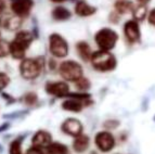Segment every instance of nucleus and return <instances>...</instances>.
Wrapping results in <instances>:
<instances>
[{"instance_id":"1","label":"nucleus","mask_w":155,"mask_h":154,"mask_svg":"<svg viewBox=\"0 0 155 154\" xmlns=\"http://www.w3.org/2000/svg\"><path fill=\"white\" fill-rule=\"evenodd\" d=\"M90 61L92 66L100 72L113 71L117 64L116 58L114 57V54H112L110 51H104V50L93 52Z\"/></svg>"},{"instance_id":"2","label":"nucleus","mask_w":155,"mask_h":154,"mask_svg":"<svg viewBox=\"0 0 155 154\" xmlns=\"http://www.w3.org/2000/svg\"><path fill=\"white\" fill-rule=\"evenodd\" d=\"M94 40L100 50L110 51L116 45L117 40H118V35L116 32L111 28H102L96 34Z\"/></svg>"},{"instance_id":"3","label":"nucleus","mask_w":155,"mask_h":154,"mask_svg":"<svg viewBox=\"0 0 155 154\" xmlns=\"http://www.w3.org/2000/svg\"><path fill=\"white\" fill-rule=\"evenodd\" d=\"M59 72L60 75L68 82H75L80 77H83L81 65L75 61H64L63 63H61L59 67Z\"/></svg>"},{"instance_id":"4","label":"nucleus","mask_w":155,"mask_h":154,"mask_svg":"<svg viewBox=\"0 0 155 154\" xmlns=\"http://www.w3.org/2000/svg\"><path fill=\"white\" fill-rule=\"evenodd\" d=\"M49 48L52 55L57 58H64L68 53V46L65 39L59 34H52L49 38Z\"/></svg>"},{"instance_id":"5","label":"nucleus","mask_w":155,"mask_h":154,"mask_svg":"<svg viewBox=\"0 0 155 154\" xmlns=\"http://www.w3.org/2000/svg\"><path fill=\"white\" fill-rule=\"evenodd\" d=\"M21 75L25 79H35L41 72V66L38 61L31 59H25L21 63Z\"/></svg>"},{"instance_id":"6","label":"nucleus","mask_w":155,"mask_h":154,"mask_svg":"<svg viewBox=\"0 0 155 154\" xmlns=\"http://www.w3.org/2000/svg\"><path fill=\"white\" fill-rule=\"evenodd\" d=\"M94 143L102 152H109L115 146V138L109 131H100L94 138Z\"/></svg>"},{"instance_id":"7","label":"nucleus","mask_w":155,"mask_h":154,"mask_svg":"<svg viewBox=\"0 0 155 154\" xmlns=\"http://www.w3.org/2000/svg\"><path fill=\"white\" fill-rule=\"evenodd\" d=\"M124 34L128 42L130 44H136L140 40L141 37V32L138 25V22L136 20L127 21L124 25Z\"/></svg>"},{"instance_id":"8","label":"nucleus","mask_w":155,"mask_h":154,"mask_svg":"<svg viewBox=\"0 0 155 154\" xmlns=\"http://www.w3.org/2000/svg\"><path fill=\"white\" fill-rule=\"evenodd\" d=\"M62 131L64 134L70 135L73 137H77L81 135L83 131V125L78 119L75 118H68L62 124Z\"/></svg>"},{"instance_id":"9","label":"nucleus","mask_w":155,"mask_h":154,"mask_svg":"<svg viewBox=\"0 0 155 154\" xmlns=\"http://www.w3.org/2000/svg\"><path fill=\"white\" fill-rule=\"evenodd\" d=\"M33 7V0H12L11 2V9L15 15L25 16L29 13Z\"/></svg>"},{"instance_id":"10","label":"nucleus","mask_w":155,"mask_h":154,"mask_svg":"<svg viewBox=\"0 0 155 154\" xmlns=\"http://www.w3.org/2000/svg\"><path fill=\"white\" fill-rule=\"evenodd\" d=\"M68 85L64 82H48L46 86V91L55 97H64L68 95Z\"/></svg>"},{"instance_id":"11","label":"nucleus","mask_w":155,"mask_h":154,"mask_svg":"<svg viewBox=\"0 0 155 154\" xmlns=\"http://www.w3.org/2000/svg\"><path fill=\"white\" fill-rule=\"evenodd\" d=\"M31 143H33L34 146H37V148H40V149L48 148L51 144V135L48 131L45 130L37 131L36 134L34 135Z\"/></svg>"},{"instance_id":"12","label":"nucleus","mask_w":155,"mask_h":154,"mask_svg":"<svg viewBox=\"0 0 155 154\" xmlns=\"http://www.w3.org/2000/svg\"><path fill=\"white\" fill-rule=\"evenodd\" d=\"M31 40H33V37H31V34L29 32H20V33L16 34L15 38H14V42L16 45H18L20 47L26 49L28 48L31 44Z\"/></svg>"},{"instance_id":"13","label":"nucleus","mask_w":155,"mask_h":154,"mask_svg":"<svg viewBox=\"0 0 155 154\" xmlns=\"http://www.w3.org/2000/svg\"><path fill=\"white\" fill-rule=\"evenodd\" d=\"M89 140L88 136L86 135H79V136L75 137V140L73 142V149L75 150L78 153H81V152H85L86 150L88 149L89 146Z\"/></svg>"},{"instance_id":"14","label":"nucleus","mask_w":155,"mask_h":154,"mask_svg":"<svg viewBox=\"0 0 155 154\" xmlns=\"http://www.w3.org/2000/svg\"><path fill=\"white\" fill-rule=\"evenodd\" d=\"M76 49H77V53L80 57V59H83L84 61H89L91 60L92 57V50H91L90 46H89L86 41H79L77 45H76Z\"/></svg>"},{"instance_id":"15","label":"nucleus","mask_w":155,"mask_h":154,"mask_svg":"<svg viewBox=\"0 0 155 154\" xmlns=\"http://www.w3.org/2000/svg\"><path fill=\"white\" fill-rule=\"evenodd\" d=\"M75 12L79 16H89L96 13V8L89 5L86 1H78L75 5Z\"/></svg>"},{"instance_id":"16","label":"nucleus","mask_w":155,"mask_h":154,"mask_svg":"<svg viewBox=\"0 0 155 154\" xmlns=\"http://www.w3.org/2000/svg\"><path fill=\"white\" fill-rule=\"evenodd\" d=\"M115 11L118 14H126V13L132 12L134 5L130 0H117L115 5Z\"/></svg>"},{"instance_id":"17","label":"nucleus","mask_w":155,"mask_h":154,"mask_svg":"<svg viewBox=\"0 0 155 154\" xmlns=\"http://www.w3.org/2000/svg\"><path fill=\"white\" fill-rule=\"evenodd\" d=\"M83 103L80 100L77 99H71V100H66L63 102L62 108L66 111H71V112H75L78 113L80 111L83 110Z\"/></svg>"},{"instance_id":"18","label":"nucleus","mask_w":155,"mask_h":154,"mask_svg":"<svg viewBox=\"0 0 155 154\" xmlns=\"http://www.w3.org/2000/svg\"><path fill=\"white\" fill-rule=\"evenodd\" d=\"M52 16L57 21H65L67 18H70L71 12L64 7H57L52 11Z\"/></svg>"},{"instance_id":"19","label":"nucleus","mask_w":155,"mask_h":154,"mask_svg":"<svg viewBox=\"0 0 155 154\" xmlns=\"http://www.w3.org/2000/svg\"><path fill=\"white\" fill-rule=\"evenodd\" d=\"M22 23L21 16H10L5 21V27L9 31H15L18 29Z\"/></svg>"},{"instance_id":"20","label":"nucleus","mask_w":155,"mask_h":154,"mask_svg":"<svg viewBox=\"0 0 155 154\" xmlns=\"http://www.w3.org/2000/svg\"><path fill=\"white\" fill-rule=\"evenodd\" d=\"M48 153L49 154H67L68 153V149L67 146H65L64 144L60 143V142H53L50 144L48 148Z\"/></svg>"},{"instance_id":"21","label":"nucleus","mask_w":155,"mask_h":154,"mask_svg":"<svg viewBox=\"0 0 155 154\" xmlns=\"http://www.w3.org/2000/svg\"><path fill=\"white\" fill-rule=\"evenodd\" d=\"M25 49L20 47L18 45H16L15 42H11L10 44V53L12 54L13 58L15 59H23L25 55Z\"/></svg>"},{"instance_id":"22","label":"nucleus","mask_w":155,"mask_h":154,"mask_svg":"<svg viewBox=\"0 0 155 154\" xmlns=\"http://www.w3.org/2000/svg\"><path fill=\"white\" fill-rule=\"evenodd\" d=\"M147 8L145 5H138L137 7H134L132 10V15H134V20L136 21H143L144 18L147 16Z\"/></svg>"},{"instance_id":"23","label":"nucleus","mask_w":155,"mask_h":154,"mask_svg":"<svg viewBox=\"0 0 155 154\" xmlns=\"http://www.w3.org/2000/svg\"><path fill=\"white\" fill-rule=\"evenodd\" d=\"M75 84H76V87H77L79 90H83V91H84V90L89 89V88H90V86H91L89 79H87V78H86V77H84V76L80 77L78 80H76Z\"/></svg>"},{"instance_id":"24","label":"nucleus","mask_w":155,"mask_h":154,"mask_svg":"<svg viewBox=\"0 0 155 154\" xmlns=\"http://www.w3.org/2000/svg\"><path fill=\"white\" fill-rule=\"evenodd\" d=\"M10 154H22L21 152V142L15 140L11 143L10 146Z\"/></svg>"},{"instance_id":"25","label":"nucleus","mask_w":155,"mask_h":154,"mask_svg":"<svg viewBox=\"0 0 155 154\" xmlns=\"http://www.w3.org/2000/svg\"><path fill=\"white\" fill-rule=\"evenodd\" d=\"M9 53H10V45L5 41H0V57H5Z\"/></svg>"},{"instance_id":"26","label":"nucleus","mask_w":155,"mask_h":154,"mask_svg":"<svg viewBox=\"0 0 155 154\" xmlns=\"http://www.w3.org/2000/svg\"><path fill=\"white\" fill-rule=\"evenodd\" d=\"M119 126V122L115 121V119H110L104 123V128L105 129H115Z\"/></svg>"},{"instance_id":"27","label":"nucleus","mask_w":155,"mask_h":154,"mask_svg":"<svg viewBox=\"0 0 155 154\" xmlns=\"http://www.w3.org/2000/svg\"><path fill=\"white\" fill-rule=\"evenodd\" d=\"M36 100H37V97L35 93H28V95L25 97L26 103H28V104H34V103L36 102Z\"/></svg>"},{"instance_id":"28","label":"nucleus","mask_w":155,"mask_h":154,"mask_svg":"<svg viewBox=\"0 0 155 154\" xmlns=\"http://www.w3.org/2000/svg\"><path fill=\"white\" fill-rule=\"evenodd\" d=\"M147 21H149V23H150L151 25L155 26V8L152 9V10L149 12V14H147Z\"/></svg>"},{"instance_id":"29","label":"nucleus","mask_w":155,"mask_h":154,"mask_svg":"<svg viewBox=\"0 0 155 154\" xmlns=\"http://www.w3.org/2000/svg\"><path fill=\"white\" fill-rule=\"evenodd\" d=\"M26 154H45L40 148H37V146H31V149L27 150V153Z\"/></svg>"},{"instance_id":"30","label":"nucleus","mask_w":155,"mask_h":154,"mask_svg":"<svg viewBox=\"0 0 155 154\" xmlns=\"http://www.w3.org/2000/svg\"><path fill=\"white\" fill-rule=\"evenodd\" d=\"M151 0H137V2L139 3V5H147V3L150 2Z\"/></svg>"},{"instance_id":"31","label":"nucleus","mask_w":155,"mask_h":154,"mask_svg":"<svg viewBox=\"0 0 155 154\" xmlns=\"http://www.w3.org/2000/svg\"><path fill=\"white\" fill-rule=\"evenodd\" d=\"M51 1H52V2H58V3H59V2H64L65 0H51Z\"/></svg>"}]
</instances>
